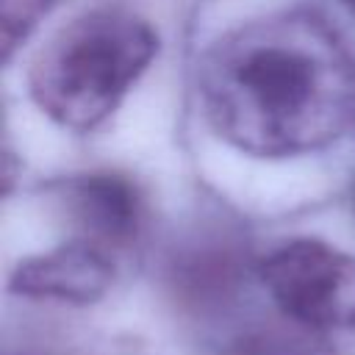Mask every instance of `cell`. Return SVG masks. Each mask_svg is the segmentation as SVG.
Masks as SVG:
<instances>
[{
  "mask_svg": "<svg viewBox=\"0 0 355 355\" xmlns=\"http://www.w3.org/2000/svg\"><path fill=\"white\" fill-rule=\"evenodd\" d=\"M197 100L211 130L244 155H311L355 125V55L322 14H266L211 42Z\"/></svg>",
  "mask_w": 355,
  "mask_h": 355,
  "instance_id": "1",
  "label": "cell"
},
{
  "mask_svg": "<svg viewBox=\"0 0 355 355\" xmlns=\"http://www.w3.org/2000/svg\"><path fill=\"white\" fill-rule=\"evenodd\" d=\"M158 55V33L130 8L97 6L61 25L31 58L28 94L58 128L92 133Z\"/></svg>",
  "mask_w": 355,
  "mask_h": 355,
  "instance_id": "2",
  "label": "cell"
},
{
  "mask_svg": "<svg viewBox=\"0 0 355 355\" xmlns=\"http://www.w3.org/2000/svg\"><path fill=\"white\" fill-rule=\"evenodd\" d=\"M341 3H344L347 8H352V11H355V0H341Z\"/></svg>",
  "mask_w": 355,
  "mask_h": 355,
  "instance_id": "7",
  "label": "cell"
},
{
  "mask_svg": "<svg viewBox=\"0 0 355 355\" xmlns=\"http://www.w3.org/2000/svg\"><path fill=\"white\" fill-rule=\"evenodd\" d=\"M114 261L105 247L78 239L50 252L25 258L11 272V294L31 300H53L69 305H92L114 286Z\"/></svg>",
  "mask_w": 355,
  "mask_h": 355,
  "instance_id": "4",
  "label": "cell"
},
{
  "mask_svg": "<svg viewBox=\"0 0 355 355\" xmlns=\"http://www.w3.org/2000/svg\"><path fill=\"white\" fill-rule=\"evenodd\" d=\"M258 275L277 308L302 327H355V255L319 239H294L272 250Z\"/></svg>",
  "mask_w": 355,
  "mask_h": 355,
  "instance_id": "3",
  "label": "cell"
},
{
  "mask_svg": "<svg viewBox=\"0 0 355 355\" xmlns=\"http://www.w3.org/2000/svg\"><path fill=\"white\" fill-rule=\"evenodd\" d=\"M53 6L55 0H0V42L6 64L31 39Z\"/></svg>",
  "mask_w": 355,
  "mask_h": 355,
  "instance_id": "6",
  "label": "cell"
},
{
  "mask_svg": "<svg viewBox=\"0 0 355 355\" xmlns=\"http://www.w3.org/2000/svg\"><path fill=\"white\" fill-rule=\"evenodd\" d=\"M64 200L75 222L83 227V239L100 247H122L136 239L141 222V200L130 180L94 172L67 180Z\"/></svg>",
  "mask_w": 355,
  "mask_h": 355,
  "instance_id": "5",
  "label": "cell"
}]
</instances>
